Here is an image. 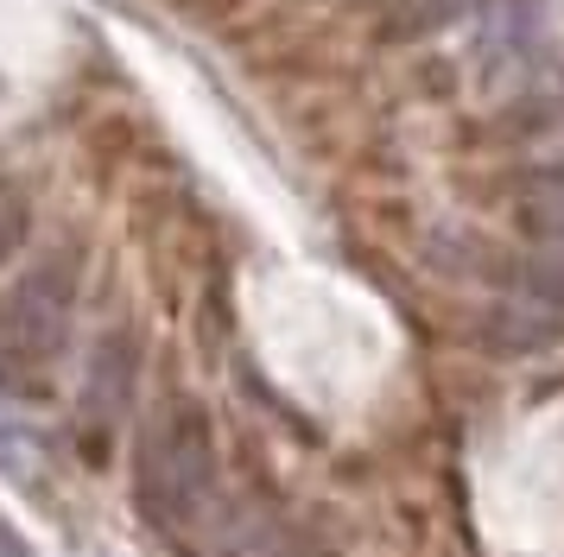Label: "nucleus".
Returning a JSON list of instances; mask_svg holds the SVG:
<instances>
[{
    "instance_id": "3",
    "label": "nucleus",
    "mask_w": 564,
    "mask_h": 557,
    "mask_svg": "<svg viewBox=\"0 0 564 557\" xmlns=\"http://www.w3.org/2000/svg\"><path fill=\"white\" fill-rule=\"evenodd\" d=\"M133 393H140V342H133V329H108L89 354V374H83V425L108 430L133 405Z\"/></svg>"
},
{
    "instance_id": "4",
    "label": "nucleus",
    "mask_w": 564,
    "mask_h": 557,
    "mask_svg": "<svg viewBox=\"0 0 564 557\" xmlns=\"http://www.w3.org/2000/svg\"><path fill=\"white\" fill-rule=\"evenodd\" d=\"M520 228L533 234L539 248L564 253V165H552V172L527 177V190H520Z\"/></svg>"
},
{
    "instance_id": "5",
    "label": "nucleus",
    "mask_w": 564,
    "mask_h": 557,
    "mask_svg": "<svg viewBox=\"0 0 564 557\" xmlns=\"http://www.w3.org/2000/svg\"><path fill=\"white\" fill-rule=\"evenodd\" d=\"M26 228H32V203L20 197L13 184H0V260H13V253H20Z\"/></svg>"
},
{
    "instance_id": "6",
    "label": "nucleus",
    "mask_w": 564,
    "mask_h": 557,
    "mask_svg": "<svg viewBox=\"0 0 564 557\" xmlns=\"http://www.w3.org/2000/svg\"><path fill=\"white\" fill-rule=\"evenodd\" d=\"M513 278L527 285V298H552V304H564V253L527 260V266H513Z\"/></svg>"
},
{
    "instance_id": "1",
    "label": "nucleus",
    "mask_w": 564,
    "mask_h": 557,
    "mask_svg": "<svg viewBox=\"0 0 564 557\" xmlns=\"http://www.w3.org/2000/svg\"><path fill=\"white\" fill-rule=\"evenodd\" d=\"M133 494H140V513L172 538L204 526V513L216 506V425L204 400L165 393L153 405L133 444Z\"/></svg>"
},
{
    "instance_id": "7",
    "label": "nucleus",
    "mask_w": 564,
    "mask_h": 557,
    "mask_svg": "<svg viewBox=\"0 0 564 557\" xmlns=\"http://www.w3.org/2000/svg\"><path fill=\"white\" fill-rule=\"evenodd\" d=\"M0 557H32L26 538H20V526H7V520H0Z\"/></svg>"
},
{
    "instance_id": "2",
    "label": "nucleus",
    "mask_w": 564,
    "mask_h": 557,
    "mask_svg": "<svg viewBox=\"0 0 564 557\" xmlns=\"http://www.w3.org/2000/svg\"><path fill=\"white\" fill-rule=\"evenodd\" d=\"M77 298H83V248L64 241V248L39 253L32 266L13 273V285L0 292V361L13 368H52L64 342H70V324H77Z\"/></svg>"
}]
</instances>
